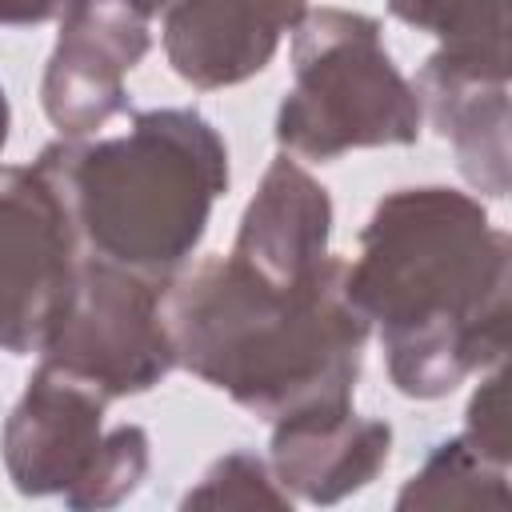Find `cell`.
<instances>
[{
    "label": "cell",
    "mask_w": 512,
    "mask_h": 512,
    "mask_svg": "<svg viewBox=\"0 0 512 512\" xmlns=\"http://www.w3.org/2000/svg\"><path fill=\"white\" fill-rule=\"evenodd\" d=\"M56 16V0H0V24H40Z\"/></svg>",
    "instance_id": "e0dca14e"
},
{
    "label": "cell",
    "mask_w": 512,
    "mask_h": 512,
    "mask_svg": "<svg viewBox=\"0 0 512 512\" xmlns=\"http://www.w3.org/2000/svg\"><path fill=\"white\" fill-rule=\"evenodd\" d=\"M420 108L452 140L460 172L488 196L508 192V48H440L420 80Z\"/></svg>",
    "instance_id": "9c48e42d"
},
{
    "label": "cell",
    "mask_w": 512,
    "mask_h": 512,
    "mask_svg": "<svg viewBox=\"0 0 512 512\" xmlns=\"http://www.w3.org/2000/svg\"><path fill=\"white\" fill-rule=\"evenodd\" d=\"M148 44V16L120 0H76L60 8V36L40 100L64 140L88 136L124 112V76L144 60Z\"/></svg>",
    "instance_id": "ba28073f"
},
{
    "label": "cell",
    "mask_w": 512,
    "mask_h": 512,
    "mask_svg": "<svg viewBox=\"0 0 512 512\" xmlns=\"http://www.w3.org/2000/svg\"><path fill=\"white\" fill-rule=\"evenodd\" d=\"M164 56L192 88H228L268 68L308 0H172Z\"/></svg>",
    "instance_id": "30bf717a"
},
{
    "label": "cell",
    "mask_w": 512,
    "mask_h": 512,
    "mask_svg": "<svg viewBox=\"0 0 512 512\" xmlns=\"http://www.w3.org/2000/svg\"><path fill=\"white\" fill-rule=\"evenodd\" d=\"M8 124H12V112H8V100H4V88H0V148L8 140Z\"/></svg>",
    "instance_id": "d6986e66"
},
{
    "label": "cell",
    "mask_w": 512,
    "mask_h": 512,
    "mask_svg": "<svg viewBox=\"0 0 512 512\" xmlns=\"http://www.w3.org/2000/svg\"><path fill=\"white\" fill-rule=\"evenodd\" d=\"M392 16L432 32L444 48H504V0H388Z\"/></svg>",
    "instance_id": "5bb4252c"
},
{
    "label": "cell",
    "mask_w": 512,
    "mask_h": 512,
    "mask_svg": "<svg viewBox=\"0 0 512 512\" xmlns=\"http://www.w3.org/2000/svg\"><path fill=\"white\" fill-rule=\"evenodd\" d=\"M504 504V464L488 460L468 436L444 440L428 464L412 476V484L400 492V508H456V504Z\"/></svg>",
    "instance_id": "4fadbf2b"
},
{
    "label": "cell",
    "mask_w": 512,
    "mask_h": 512,
    "mask_svg": "<svg viewBox=\"0 0 512 512\" xmlns=\"http://www.w3.org/2000/svg\"><path fill=\"white\" fill-rule=\"evenodd\" d=\"M40 356L108 400L156 388L176 368L164 280L104 256H84Z\"/></svg>",
    "instance_id": "8992f818"
},
{
    "label": "cell",
    "mask_w": 512,
    "mask_h": 512,
    "mask_svg": "<svg viewBox=\"0 0 512 512\" xmlns=\"http://www.w3.org/2000/svg\"><path fill=\"white\" fill-rule=\"evenodd\" d=\"M36 164L68 200L92 256L144 276H172L200 244L228 188V148L192 108H148L112 140L48 144Z\"/></svg>",
    "instance_id": "3957f363"
},
{
    "label": "cell",
    "mask_w": 512,
    "mask_h": 512,
    "mask_svg": "<svg viewBox=\"0 0 512 512\" xmlns=\"http://www.w3.org/2000/svg\"><path fill=\"white\" fill-rule=\"evenodd\" d=\"M332 236V200L288 152H280L244 208L232 256L272 280H304L324 268Z\"/></svg>",
    "instance_id": "7c38bea8"
},
{
    "label": "cell",
    "mask_w": 512,
    "mask_h": 512,
    "mask_svg": "<svg viewBox=\"0 0 512 512\" xmlns=\"http://www.w3.org/2000/svg\"><path fill=\"white\" fill-rule=\"evenodd\" d=\"M68 4H76V0H56V12H60V8H68ZM120 4H128L132 12H140V16H148V20H152V16H156L160 8H168L172 0H120Z\"/></svg>",
    "instance_id": "ac0fdd59"
},
{
    "label": "cell",
    "mask_w": 512,
    "mask_h": 512,
    "mask_svg": "<svg viewBox=\"0 0 512 512\" xmlns=\"http://www.w3.org/2000/svg\"><path fill=\"white\" fill-rule=\"evenodd\" d=\"M92 384L40 364L4 424V468L24 496H64L72 508H112L148 472V436L136 424L104 432Z\"/></svg>",
    "instance_id": "5b68a950"
},
{
    "label": "cell",
    "mask_w": 512,
    "mask_h": 512,
    "mask_svg": "<svg viewBox=\"0 0 512 512\" xmlns=\"http://www.w3.org/2000/svg\"><path fill=\"white\" fill-rule=\"evenodd\" d=\"M276 484L280 480L272 476V468L260 456L228 452L204 472L200 488L184 496V508H192V504H208V508H284V504H292V496Z\"/></svg>",
    "instance_id": "9a60e30c"
},
{
    "label": "cell",
    "mask_w": 512,
    "mask_h": 512,
    "mask_svg": "<svg viewBox=\"0 0 512 512\" xmlns=\"http://www.w3.org/2000/svg\"><path fill=\"white\" fill-rule=\"evenodd\" d=\"M80 232L56 180L32 160L0 168V348L12 356L44 352L80 256Z\"/></svg>",
    "instance_id": "52a82bcc"
},
{
    "label": "cell",
    "mask_w": 512,
    "mask_h": 512,
    "mask_svg": "<svg viewBox=\"0 0 512 512\" xmlns=\"http://www.w3.org/2000/svg\"><path fill=\"white\" fill-rule=\"evenodd\" d=\"M488 460L508 464V420H504V372H496L468 408V432H464Z\"/></svg>",
    "instance_id": "2e32d148"
},
{
    "label": "cell",
    "mask_w": 512,
    "mask_h": 512,
    "mask_svg": "<svg viewBox=\"0 0 512 512\" xmlns=\"http://www.w3.org/2000/svg\"><path fill=\"white\" fill-rule=\"evenodd\" d=\"M416 84L392 64L380 24L348 8H308L292 28V88L276 112V140L304 160L352 148L412 144L420 136Z\"/></svg>",
    "instance_id": "277c9868"
},
{
    "label": "cell",
    "mask_w": 512,
    "mask_h": 512,
    "mask_svg": "<svg viewBox=\"0 0 512 512\" xmlns=\"http://www.w3.org/2000/svg\"><path fill=\"white\" fill-rule=\"evenodd\" d=\"M348 296L380 328L404 396H448L508 348V236L480 200L452 188L384 196L348 264Z\"/></svg>",
    "instance_id": "6da1fadb"
},
{
    "label": "cell",
    "mask_w": 512,
    "mask_h": 512,
    "mask_svg": "<svg viewBox=\"0 0 512 512\" xmlns=\"http://www.w3.org/2000/svg\"><path fill=\"white\" fill-rule=\"evenodd\" d=\"M344 276L348 264L336 256L288 284L240 256L204 260L164 288L176 364L264 420L348 404L372 324Z\"/></svg>",
    "instance_id": "7a4b0ae2"
},
{
    "label": "cell",
    "mask_w": 512,
    "mask_h": 512,
    "mask_svg": "<svg viewBox=\"0 0 512 512\" xmlns=\"http://www.w3.org/2000/svg\"><path fill=\"white\" fill-rule=\"evenodd\" d=\"M392 448V428L384 420H364L348 404H320L276 420L272 432V476L284 492L312 504H336L360 492L384 464Z\"/></svg>",
    "instance_id": "8fae6325"
}]
</instances>
